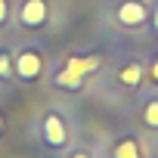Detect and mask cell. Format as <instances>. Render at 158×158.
Here are the masks:
<instances>
[{"instance_id": "8", "label": "cell", "mask_w": 158, "mask_h": 158, "mask_svg": "<svg viewBox=\"0 0 158 158\" xmlns=\"http://www.w3.org/2000/svg\"><path fill=\"white\" fill-rule=\"evenodd\" d=\"M143 124L152 127V130H158V99H146V106H143Z\"/></svg>"}, {"instance_id": "7", "label": "cell", "mask_w": 158, "mask_h": 158, "mask_svg": "<svg viewBox=\"0 0 158 158\" xmlns=\"http://www.w3.org/2000/svg\"><path fill=\"white\" fill-rule=\"evenodd\" d=\"M112 158H143V155H139V143H136L133 136L118 139L115 149H112Z\"/></svg>"}, {"instance_id": "4", "label": "cell", "mask_w": 158, "mask_h": 158, "mask_svg": "<svg viewBox=\"0 0 158 158\" xmlns=\"http://www.w3.org/2000/svg\"><path fill=\"white\" fill-rule=\"evenodd\" d=\"M40 71H44V56L37 53V50H22L19 56H16V74L22 77V81H37L40 77Z\"/></svg>"}, {"instance_id": "2", "label": "cell", "mask_w": 158, "mask_h": 158, "mask_svg": "<svg viewBox=\"0 0 158 158\" xmlns=\"http://www.w3.org/2000/svg\"><path fill=\"white\" fill-rule=\"evenodd\" d=\"M40 139L47 149H65L68 146V127H65V118L59 112H47L44 121H40Z\"/></svg>"}, {"instance_id": "1", "label": "cell", "mask_w": 158, "mask_h": 158, "mask_svg": "<svg viewBox=\"0 0 158 158\" xmlns=\"http://www.w3.org/2000/svg\"><path fill=\"white\" fill-rule=\"evenodd\" d=\"M96 68H102V56H99V53L71 56V59L65 62V68L53 77V84H56L59 90H81V87H84V77H87L90 71H96Z\"/></svg>"}, {"instance_id": "3", "label": "cell", "mask_w": 158, "mask_h": 158, "mask_svg": "<svg viewBox=\"0 0 158 158\" xmlns=\"http://www.w3.org/2000/svg\"><path fill=\"white\" fill-rule=\"evenodd\" d=\"M115 19L121 25H127V28H136V25H143L149 19V6L143 0H121L118 10H115Z\"/></svg>"}, {"instance_id": "12", "label": "cell", "mask_w": 158, "mask_h": 158, "mask_svg": "<svg viewBox=\"0 0 158 158\" xmlns=\"http://www.w3.org/2000/svg\"><path fill=\"white\" fill-rule=\"evenodd\" d=\"M71 158H90V155H87V152H74Z\"/></svg>"}, {"instance_id": "11", "label": "cell", "mask_w": 158, "mask_h": 158, "mask_svg": "<svg viewBox=\"0 0 158 158\" xmlns=\"http://www.w3.org/2000/svg\"><path fill=\"white\" fill-rule=\"evenodd\" d=\"M149 77L158 84V56H155V59H152V65H149Z\"/></svg>"}, {"instance_id": "6", "label": "cell", "mask_w": 158, "mask_h": 158, "mask_svg": "<svg viewBox=\"0 0 158 158\" xmlns=\"http://www.w3.org/2000/svg\"><path fill=\"white\" fill-rule=\"evenodd\" d=\"M143 74H146V68H143V62H127L121 71H118V81L127 87V90H133V87H139V81H143Z\"/></svg>"}, {"instance_id": "10", "label": "cell", "mask_w": 158, "mask_h": 158, "mask_svg": "<svg viewBox=\"0 0 158 158\" xmlns=\"http://www.w3.org/2000/svg\"><path fill=\"white\" fill-rule=\"evenodd\" d=\"M10 19V0H0V25Z\"/></svg>"}, {"instance_id": "14", "label": "cell", "mask_w": 158, "mask_h": 158, "mask_svg": "<svg viewBox=\"0 0 158 158\" xmlns=\"http://www.w3.org/2000/svg\"><path fill=\"white\" fill-rule=\"evenodd\" d=\"M155 28H158V10H155Z\"/></svg>"}, {"instance_id": "9", "label": "cell", "mask_w": 158, "mask_h": 158, "mask_svg": "<svg viewBox=\"0 0 158 158\" xmlns=\"http://www.w3.org/2000/svg\"><path fill=\"white\" fill-rule=\"evenodd\" d=\"M6 74H10V56L0 50V77H6Z\"/></svg>"}, {"instance_id": "5", "label": "cell", "mask_w": 158, "mask_h": 158, "mask_svg": "<svg viewBox=\"0 0 158 158\" xmlns=\"http://www.w3.org/2000/svg\"><path fill=\"white\" fill-rule=\"evenodd\" d=\"M50 16V3L47 0H22V6H19V22L25 28H37L44 25Z\"/></svg>"}, {"instance_id": "13", "label": "cell", "mask_w": 158, "mask_h": 158, "mask_svg": "<svg viewBox=\"0 0 158 158\" xmlns=\"http://www.w3.org/2000/svg\"><path fill=\"white\" fill-rule=\"evenodd\" d=\"M0 136H3V115H0Z\"/></svg>"}]
</instances>
